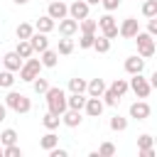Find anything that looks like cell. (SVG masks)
I'll return each mask as SVG.
<instances>
[{
  "instance_id": "cell-1",
  "label": "cell",
  "mask_w": 157,
  "mask_h": 157,
  "mask_svg": "<svg viewBox=\"0 0 157 157\" xmlns=\"http://www.w3.org/2000/svg\"><path fill=\"white\" fill-rule=\"evenodd\" d=\"M44 96H47L49 113H54V115H61V113L66 110V93H64L59 86H49Z\"/></svg>"
},
{
  "instance_id": "cell-2",
  "label": "cell",
  "mask_w": 157,
  "mask_h": 157,
  "mask_svg": "<svg viewBox=\"0 0 157 157\" xmlns=\"http://www.w3.org/2000/svg\"><path fill=\"white\" fill-rule=\"evenodd\" d=\"M5 105L15 113H29L32 110V101L25 96V93H17V91H10L5 96Z\"/></svg>"
},
{
  "instance_id": "cell-3",
  "label": "cell",
  "mask_w": 157,
  "mask_h": 157,
  "mask_svg": "<svg viewBox=\"0 0 157 157\" xmlns=\"http://www.w3.org/2000/svg\"><path fill=\"white\" fill-rule=\"evenodd\" d=\"M132 39L137 42V56H142V59L155 56V39H152V34H147V32H137Z\"/></svg>"
},
{
  "instance_id": "cell-4",
  "label": "cell",
  "mask_w": 157,
  "mask_h": 157,
  "mask_svg": "<svg viewBox=\"0 0 157 157\" xmlns=\"http://www.w3.org/2000/svg\"><path fill=\"white\" fill-rule=\"evenodd\" d=\"M39 71H42V61L27 56V59L22 61V66H20V81H32V78L39 76Z\"/></svg>"
},
{
  "instance_id": "cell-5",
  "label": "cell",
  "mask_w": 157,
  "mask_h": 157,
  "mask_svg": "<svg viewBox=\"0 0 157 157\" xmlns=\"http://www.w3.org/2000/svg\"><path fill=\"white\" fill-rule=\"evenodd\" d=\"M128 88H132V93H135L137 98H147V96H150V91H152L150 81H147L142 74H132V78H130V83H128Z\"/></svg>"
},
{
  "instance_id": "cell-6",
  "label": "cell",
  "mask_w": 157,
  "mask_h": 157,
  "mask_svg": "<svg viewBox=\"0 0 157 157\" xmlns=\"http://www.w3.org/2000/svg\"><path fill=\"white\" fill-rule=\"evenodd\" d=\"M96 22H98V27L103 29V37H108V39H115V37H118V22H115V17H113L110 12H105V15L98 17Z\"/></svg>"
},
{
  "instance_id": "cell-7",
  "label": "cell",
  "mask_w": 157,
  "mask_h": 157,
  "mask_svg": "<svg viewBox=\"0 0 157 157\" xmlns=\"http://www.w3.org/2000/svg\"><path fill=\"white\" fill-rule=\"evenodd\" d=\"M137 32H140V25H137V20H135V17H125V20H123V25L118 27V34H120V37H125V39H132Z\"/></svg>"
},
{
  "instance_id": "cell-8",
  "label": "cell",
  "mask_w": 157,
  "mask_h": 157,
  "mask_svg": "<svg viewBox=\"0 0 157 157\" xmlns=\"http://www.w3.org/2000/svg\"><path fill=\"white\" fill-rule=\"evenodd\" d=\"M88 7H91V5H88L86 0H74V2L69 5V17H74V20L78 22V20L88 17Z\"/></svg>"
},
{
  "instance_id": "cell-9",
  "label": "cell",
  "mask_w": 157,
  "mask_h": 157,
  "mask_svg": "<svg viewBox=\"0 0 157 157\" xmlns=\"http://www.w3.org/2000/svg\"><path fill=\"white\" fill-rule=\"evenodd\" d=\"M47 15H49L52 20H64V17L69 15V5L61 2V0H49V10H47Z\"/></svg>"
},
{
  "instance_id": "cell-10",
  "label": "cell",
  "mask_w": 157,
  "mask_h": 157,
  "mask_svg": "<svg viewBox=\"0 0 157 157\" xmlns=\"http://www.w3.org/2000/svg\"><path fill=\"white\" fill-rule=\"evenodd\" d=\"M150 113H152V108H150L145 101H135V103L130 105V118H135V120H147Z\"/></svg>"
},
{
  "instance_id": "cell-11",
  "label": "cell",
  "mask_w": 157,
  "mask_h": 157,
  "mask_svg": "<svg viewBox=\"0 0 157 157\" xmlns=\"http://www.w3.org/2000/svg\"><path fill=\"white\" fill-rule=\"evenodd\" d=\"M22 61H25V59H22L17 52H7V54H2V66H5L7 71H20Z\"/></svg>"
},
{
  "instance_id": "cell-12",
  "label": "cell",
  "mask_w": 157,
  "mask_h": 157,
  "mask_svg": "<svg viewBox=\"0 0 157 157\" xmlns=\"http://www.w3.org/2000/svg\"><path fill=\"white\" fill-rule=\"evenodd\" d=\"M103 101L101 98H93V96H88L86 98V105H83V110H86V115H91V118H98L101 113H103Z\"/></svg>"
},
{
  "instance_id": "cell-13",
  "label": "cell",
  "mask_w": 157,
  "mask_h": 157,
  "mask_svg": "<svg viewBox=\"0 0 157 157\" xmlns=\"http://www.w3.org/2000/svg\"><path fill=\"white\" fill-rule=\"evenodd\" d=\"M29 44H32V52H39V54H42V52L49 47V39H47L44 32H37V29H34L32 37H29Z\"/></svg>"
},
{
  "instance_id": "cell-14",
  "label": "cell",
  "mask_w": 157,
  "mask_h": 157,
  "mask_svg": "<svg viewBox=\"0 0 157 157\" xmlns=\"http://www.w3.org/2000/svg\"><path fill=\"white\" fill-rule=\"evenodd\" d=\"M81 110H71V108H66L64 113H61V123L66 125V128H78L81 125Z\"/></svg>"
},
{
  "instance_id": "cell-15",
  "label": "cell",
  "mask_w": 157,
  "mask_h": 157,
  "mask_svg": "<svg viewBox=\"0 0 157 157\" xmlns=\"http://www.w3.org/2000/svg\"><path fill=\"white\" fill-rule=\"evenodd\" d=\"M59 32L64 34V37H71V34H76L78 32V22L74 20V17H64V20H59Z\"/></svg>"
},
{
  "instance_id": "cell-16",
  "label": "cell",
  "mask_w": 157,
  "mask_h": 157,
  "mask_svg": "<svg viewBox=\"0 0 157 157\" xmlns=\"http://www.w3.org/2000/svg\"><path fill=\"white\" fill-rule=\"evenodd\" d=\"M142 69H145V59H142V56L135 54V56H128V59H125V71H128L130 76H132V74H142Z\"/></svg>"
},
{
  "instance_id": "cell-17",
  "label": "cell",
  "mask_w": 157,
  "mask_h": 157,
  "mask_svg": "<svg viewBox=\"0 0 157 157\" xmlns=\"http://www.w3.org/2000/svg\"><path fill=\"white\" fill-rule=\"evenodd\" d=\"M105 91V81L103 78H93V81H86V93L93 96V98H101V93Z\"/></svg>"
},
{
  "instance_id": "cell-18",
  "label": "cell",
  "mask_w": 157,
  "mask_h": 157,
  "mask_svg": "<svg viewBox=\"0 0 157 157\" xmlns=\"http://www.w3.org/2000/svg\"><path fill=\"white\" fill-rule=\"evenodd\" d=\"M54 27H56V20H52L49 15H42V17L34 22V29H37V32H44V34H49Z\"/></svg>"
},
{
  "instance_id": "cell-19",
  "label": "cell",
  "mask_w": 157,
  "mask_h": 157,
  "mask_svg": "<svg viewBox=\"0 0 157 157\" xmlns=\"http://www.w3.org/2000/svg\"><path fill=\"white\" fill-rule=\"evenodd\" d=\"M39 61H42V66L54 69V66H56V61H59V54H56L54 49H49V47H47V49L42 52V59H39Z\"/></svg>"
},
{
  "instance_id": "cell-20",
  "label": "cell",
  "mask_w": 157,
  "mask_h": 157,
  "mask_svg": "<svg viewBox=\"0 0 157 157\" xmlns=\"http://www.w3.org/2000/svg\"><path fill=\"white\" fill-rule=\"evenodd\" d=\"M83 105H86V96L83 93H71L66 98V108H71V110H83Z\"/></svg>"
},
{
  "instance_id": "cell-21",
  "label": "cell",
  "mask_w": 157,
  "mask_h": 157,
  "mask_svg": "<svg viewBox=\"0 0 157 157\" xmlns=\"http://www.w3.org/2000/svg\"><path fill=\"white\" fill-rule=\"evenodd\" d=\"M39 145H42V150H47V152H49L52 147H56V145H59V135H56L54 130H49V132L39 140Z\"/></svg>"
},
{
  "instance_id": "cell-22",
  "label": "cell",
  "mask_w": 157,
  "mask_h": 157,
  "mask_svg": "<svg viewBox=\"0 0 157 157\" xmlns=\"http://www.w3.org/2000/svg\"><path fill=\"white\" fill-rule=\"evenodd\" d=\"M32 32H34V25H29V22H20V25H17V29H15L17 39H29V37H32Z\"/></svg>"
},
{
  "instance_id": "cell-23",
  "label": "cell",
  "mask_w": 157,
  "mask_h": 157,
  "mask_svg": "<svg viewBox=\"0 0 157 157\" xmlns=\"http://www.w3.org/2000/svg\"><path fill=\"white\" fill-rule=\"evenodd\" d=\"M91 49H96L98 54H105V52H110V39L101 34V37H96V39H93V47H91Z\"/></svg>"
},
{
  "instance_id": "cell-24",
  "label": "cell",
  "mask_w": 157,
  "mask_h": 157,
  "mask_svg": "<svg viewBox=\"0 0 157 157\" xmlns=\"http://www.w3.org/2000/svg\"><path fill=\"white\" fill-rule=\"evenodd\" d=\"M59 123H61V115H54V113H49V110H47V115L42 118V125H44L47 130H56Z\"/></svg>"
},
{
  "instance_id": "cell-25",
  "label": "cell",
  "mask_w": 157,
  "mask_h": 157,
  "mask_svg": "<svg viewBox=\"0 0 157 157\" xmlns=\"http://www.w3.org/2000/svg\"><path fill=\"white\" fill-rule=\"evenodd\" d=\"M78 29H81V32H86V34H96V29H98V22H96V20H88V17H83V20H78Z\"/></svg>"
},
{
  "instance_id": "cell-26",
  "label": "cell",
  "mask_w": 157,
  "mask_h": 157,
  "mask_svg": "<svg viewBox=\"0 0 157 157\" xmlns=\"http://www.w3.org/2000/svg\"><path fill=\"white\" fill-rule=\"evenodd\" d=\"M22 59H27V56H32L34 52H32V44H29V39H17V49H15Z\"/></svg>"
},
{
  "instance_id": "cell-27",
  "label": "cell",
  "mask_w": 157,
  "mask_h": 157,
  "mask_svg": "<svg viewBox=\"0 0 157 157\" xmlns=\"http://www.w3.org/2000/svg\"><path fill=\"white\" fill-rule=\"evenodd\" d=\"M29 83H32V91H34V93H39V96H44V93H47V88H49V81H47V78H42V76L32 78Z\"/></svg>"
},
{
  "instance_id": "cell-28",
  "label": "cell",
  "mask_w": 157,
  "mask_h": 157,
  "mask_svg": "<svg viewBox=\"0 0 157 157\" xmlns=\"http://www.w3.org/2000/svg\"><path fill=\"white\" fill-rule=\"evenodd\" d=\"M101 98H103V105H110V108H115V105L120 103V96H115L108 86H105V91L101 93Z\"/></svg>"
},
{
  "instance_id": "cell-29",
  "label": "cell",
  "mask_w": 157,
  "mask_h": 157,
  "mask_svg": "<svg viewBox=\"0 0 157 157\" xmlns=\"http://www.w3.org/2000/svg\"><path fill=\"white\" fill-rule=\"evenodd\" d=\"M69 91L71 93H86V78H69Z\"/></svg>"
},
{
  "instance_id": "cell-30",
  "label": "cell",
  "mask_w": 157,
  "mask_h": 157,
  "mask_svg": "<svg viewBox=\"0 0 157 157\" xmlns=\"http://www.w3.org/2000/svg\"><path fill=\"white\" fill-rule=\"evenodd\" d=\"M108 88H110L115 96H120V98H123V96H125V91H128V81H125V78H115Z\"/></svg>"
},
{
  "instance_id": "cell-31",
  "label": "cell",
  "mask_w": 157,
  "mask_h": 157,
  "mask_svg": "<svg viewBox=\"0 0 157 157\" xmlns=\"http://www.w3.org/2000/svg\"><path fill=\"white\" fill-rule=\"evenodd\" d=\"M108 125H110V130H113V132H123V130L128 128V118H120V115H113Z\"/></svg>"
},
{
  "instance_id": "cell-32",
  "label": "cell",
  "mask_w": 157,
  "mask_h": 157,
  "mask_svg": "<svg viewBox=\"0 0 157 157\" xmlns=\"http://www.w3.org/2000/svg\"><path fill=\"white\" fill-rule=\"evenodd\" d=\"M12 142H17V132H15L12 128L2 130V132H0V145L5 147V145H12Z\"/></svg>"
},
{
  "instance_id": "cell-33",
  "label": "cell",
  "mask_w": 157,
  "mask_h": 157,
  "mask_svg": "<svg viewBox=\"0 0 157 157\" xmlns=\"http://www.w3.org/2000/svg\"><path fill=\"white\" fill-rule=\"evenodd\" d=\"M15 83V71H0V88H12Z\"/></svg>"
},
{
  "instance_id": "cell-34",
  "label": "cell",
  "mask_w": 157,
  "mask_h": 157,
  "mask_svg": "<svg viewBox=\"0 0 157 157\" xmlns=\"http://www.w3.org/2000/svg\"><path fill=\"white\" fill-rule=\"evenodd\" d=\"M71 52H74V42H71L69 37L59 39V49H56V54H64V56H69Z\"/></svg>"
},
{
  "instance_id": "cell-35",
  "label": "cell",
  "mask_w": 157,
  "mask_h": 157,
  "mask_svg": "<svg viewBox=\"0 0 157 157\" xmlns=\"http://www.w3.org/2000/svg\"><path fill=\"white\" fill-rule=\"evenodd\" d=\"M142 15L145 17H155L157 15V0H142Z\"/></svg>"
},
{
  "instance_id": "cell-36",
  "label": "cell",
  "mask_w": 157,
  "mask_h": 157,
  "mask_svg": "<svg viewBox=\"0 0 157 157\" xmlns=\"http://www.w3.org/2000/svg\"><path fill=\"white\" fill-rule=\"evenodd\" d=\"M2 155H5V157H22V150H20L17 142H12V145H5V147H2Z\"/></svg>"
},
{
  "instance_id": "cell-37",
  "label": "cell",
  "mask_w": 157,
  "mask_h": 157,
  "mask_svg": "<svg viewBox=\"0 0 157 157\" xmlns=\"http://www.w3.org/2000/svg\"><path fill=\"white\" fill-rule=\"evenodd\" d=\"M93 39H96V34H86V32H81L78 47H81V49H91V47H93Z\"/></svg>"
},
{
  "instance_id": "cell-38",
  "label": "cell",
  "mask_w": 157,
  "mask_h": 157,
  "mask_svg": "<svg viewBox=\"0 0 157 157\" xmlns=\"http://www.w3.org/2000/svg\"><path fill=\"white\" fill-rule=\"evenodd\" d=\"M110 155H115V145L113 142H103L98 147V157H110Z\"/></svg>"
},
{
  "instance_id": "cell-39",
  "label": "cell",
  "mask_w": 157,
  "mask_h": 157,
  "mask_svg": "<svg viewBox=\"0 0 157 157\" xmlns=\"http://www.w3.org/2000/svg\"><path fill=\"white\" fill-rule=\"evenodd\" d=\"M152 145H155L152 135H147V132H145V135H140V137H137V147H140V150H147V147H152Z\"/></svg>"
},
{
  "instance_id": "cell-40",
  "label": "cell",
  "mask_w": 157,
  "mask_h": 157,
  "mask_svg": "<svg viewBox=\"0 0 157 157\" xmlns=\"http://www.w3.org/2000/svg\"><path fill=\"white\" fill-rule=\"evenodd\" d=\"M101 5H103L108 12H113V10H118V7H120V0H101Z\"/></svg>"
},
{
  "instance_id": "cell-41",
  "label": "cell",
  "mask_w": 157,
  "mask_h": 157,
  "mask_svg": "<svg viewBox=\"0 0 157 157\" xmlns=\"http://www.w3.org/2000/svg\"><path fill=\"white\" fill-rule=\"evenodd\" d=\"M147 20H150V22H147V34L155 37V34H157V15H155V17H147Z\"/></svg>"
},
{
  "instance_id": "cell-42",
  "label": "cell",
  "mask_w": 157,
  "mask_h": 157,
  "mask_svg": "<svg viewBox=\"0 0 157 157\" xmlns=\"http://www.w3.org/2000/svg\"><path fill=\"white\" fill-rule=\"evenodd\" d=\"M66 155H69V152H66V150H61V147H59V145H56V147H52V150H49V157H66Z\"/></svg>"
},
{
  "instance_id": "cell-43",
  "label": "cell",
  "mask_w": 157,
  "mask_h": 157,
  "mask_svg": "<svg viewBox=\"0 0 157 157\" xmlns=\"http://www.w3.org/2000/svg\"><path fill=\"white\" fill-rule=\"evenodd\" d=\"M140 157H155V147H147V150H140Z\"/></svg>"
},
{
  "instance_id": "cell-44",
  "label": "cell",
  "mask_w": 157,
  "mask_h": 157,
  "mask_svg": "<svg viewBox=\"0 0 157 157\" xmlns=\"http://www.w3.org/2000/svg\"><path fill=\"white\" fill-rule=\"evenodd\" d=\"M5 115H7V105H5V103H0V123L5 120Z\"/></svg>"
},
{
  "instance_id": "cell-45",
  "label": "cell",
  "mask_w": 157,
  "mask_h": 157,
  "mask_svg": "<svg viewBox=\"0 0 157 157\" xmlns=\"http://www.w3.org/2000/svg\"><path fill=\"white\" fill-rule=\"evenodd\" d=\"M12 2H15V5H27L29 0H12Z\"/></svg>"
},
{
  "instance_id": "cell-46",
  "label": "cell",
  "mask_w": 157,
  "mask_h": 157,
  "mask_svg": "<svg viewBox=\"0 0 157 157\" xmlns=\"http://www.w3.org/2000/svg\"><path fill=\"white\" fill-rule=\"evenodd\" d=\"M86 2H88V5H98L101 0H86Z\"/></svg>"
},
{
  "instance_id": "cell-47",
  "label": "cell",
  "mask_w": 157,
  "mask_h": 157,
  "mask_svg": "<svg viewBox=\"0 0 157 157\" xmlns=\"http://www.w3.org/2000/svg\"><path fill=\"white\" fill-rule=\"evenodd\" d=\"M0 155H2V145H0Z\"/></svg>"
},
{
  "instance_id": "cell-48",
  "label": "cell",
  "mask_w": 157,
  "mask_h": 157,
  "mask_svg": "<svg viewBox=\"0 0 157 157\" xmlns=\"http://www.w3.org/2000/svg\"><path fill=\"white\" fill-rule=\"evenodd\" d=\"M0 64H2V56H0Z\"/></svg>"
},
{
  "instance_id": "cell-49",
  "label": "cell",
  "mask_w": 157,
  "mask_h": 157,
  "mask_svg": "<svg viewBox=\"0 0 157 157\" xmlns=\"http://www.w3.org/2000/svg\"><path fill=\"white\" fill-rule=\"evenodd\" d=\"M47 2H49V0H47Z\"/></svg>"
}]
</instances>
